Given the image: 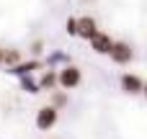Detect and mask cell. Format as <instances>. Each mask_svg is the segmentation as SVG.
Instances as JSON below:
<instances>
[{"label": "cell", "instance_id": "8fae6325", "mask_svg": "<svg viewBox=\"0 0 147 139\" xmlns=\"http://www.w3.org/2000/svg\"><path fill=\"white\" fill-rule=\"evenodd\" d=\"M52 106H57V108L67 106V93H65V90H54V93H52Z\"/></svg>", "mask_w": 147, "mask_h": 139}, {"label": "cell", "instance_id": "3957f363", "mask_svg": "<svg viewBox=\"0 0 147 139\" xmlns=\"http://www.w3.org/2000/svg\"><path fill=\"white\" fill-rule=\"evenodd\" d=\"M109 57H111L114 64H129V62L134 59V49H132V44H127V41H114Z\"/></svg>", "mask_w": 147, "mask_h": 139}, {"label": "cell", "instance_id": "4fadbf2b", "mask_svg": "<svg viewBox=\"0 0 147 139\" xmlns=\"http://www.w3.org/2000/svg\"><path fill=\"white\" fill-rule=\"evenodd\" d=\"M5 62V49H0V64Z\"/></svg>", "mask_w": 147, "mask_h": 139}, {"label": "cell", "instance_id": "7c38bea8", "mask_svg": "<svg viewBox=\"0 0 147 139\" xmlns=\"http://www.w3.org/2000/svg\"><path fill=\"white\" fill-rule=\"evenodd\" d=\"M65 31H67L70 36H78V18H67V23H65Z\"/></svg>", "mask_w": 147, "mask_h": 139}, {"label": "cell", "instance_id": "30bf717a", "mask_svg": "<svg viewBox=\"0 0 147 139\" xmlns=\"http://www.w3.org/2000/svg\"><path fill=\"white\" fill-rule=\"evenodd\" d=\"M18 62H23V59H21V52H18V49H5V62H3V64L13 67V64H18Z\"/></svg>", "mask_w": 147, "mask_h": 139}, {"label": "cell", "instance_id": "7a4b0ae2", "mask_svg": "<svg viewBox=\"0 0 147 139\" xmlns=\"http://www.w3.org/2000/svg\"><path fill=\"white\" fill-rule=\"evenodd\" d=\"M57 121H59V108H57V106H41V108L36 111V129H39V132L54 129Z\"/></svg>", "mask_w": 147, "mask_h": 139}, {"label": "cell", "instance_id": "9c48e42d", "mask_svg": "<svg viewBox=\"0 0 147 139\" xmlns=\"http://www.w3.org/2000/svg\"><path fill=\"white\" fill-rule=\"evenodd\" d=\"M21 88H23L26 93H41V88H39V80H34L31 75H23V77H21Z\"/></svg>", "mask_w": 147, "mask_h": 139}, {"label": "cell", "instance_id": "52a82bcc", "mask_svg": "<svg viewBox=\"0 0 147 139\" xmlns=\"http://www.w3.org/2000/svg\"><path fill=\"white\" fill-rule=\"evenodd\" d=\"M39 88H41V90H54V88H59V75H57V70H44V75L39 77Z\"/></svg>", "mask_w": 147, "mask_h": 139}, {"label": "cell", "instance_id": "5b68a950", "mask_svg": "<svg viewBox=\"0 0 147 139\" xmlns=\"http://www.w3.org/2000/svg\"><path fill=\"white\" fill-rule=\"evenodd\" d=\"M98 31H101V28H98V23H96L93 15H80V18H78V36H80V39L90 41Z\"/></svg>", "mask_w": 147, "mask_h": 139}, {"label": "cell", "instance_id": "ba28073f", "mask_svg": "<svg viewBox=\"0 0 147 139\" xmlns=\"http://www.w3.org/2000/svg\"><path fill=\"white\" fill-rule=\"evenodd\" d=\"M41 64L36 62V59H31V62H18V64H13L10 67V75H16V77H23V75H31L34 70H39Z\"/></svg>", "mask_w": 147, "mask_h": 139}, {"label": "cell", "instance_id": "6da1fadb", "mask_svg": "<svg viewBox=\"0 0 147 139\" xmlns=\"http://www.w3.org/2000/svg\"><path fill=\"white\" fill-rule=\"evenodd\" d=\"M57 75H59V88L62 90H75L83 83V72L75 64H65L62 70H57Z\"/></svg>", "mask_w": 147, "mask_h": 139}, {"label": "cell", "instance_id": "8992f818", "mask_svg": "<svg viewBox=\"0 0 147 139\" xmlns=\"http://www.w3.org/2000/svg\"><path fill=\"white\" fill-rule=\"evenodd\" d=\"M88 44H90V49H93L96 54H109V52H111V46H114V39H111L109 34L98 31V34H96Z\"/></svg>", "mask_w": 147, "mask_h": 139}, {"label": "cell", "instance_id": "277c9868", "mask_svg": "<svg viewBox=\"0 0 147 139\" xmlns=\"http://www.w3.org/2000/svg\"><path fill=\"white\" fill-rule=\"evenodd\" d=\"M119 85H121V90L127 95H142V90H145V80L140 75H134V72H124L119 77Z\"/></svg>", "mask_w": 147, "mask_h": 139}, {"label": "cell", "instance_id": "5bb4252c", "mask_svg": "<svg viewBox=\"0 0 147 139\" xmlns=\"http://www.w3.org/2000/svg\"><path fill=\"white\" fill-rule=\"evenodd\" d=\"M142 95H145V98H147V83H145V90H142Z\"/></svg>", "mask_w": 147, "mask_h": 139}]
</instances>
